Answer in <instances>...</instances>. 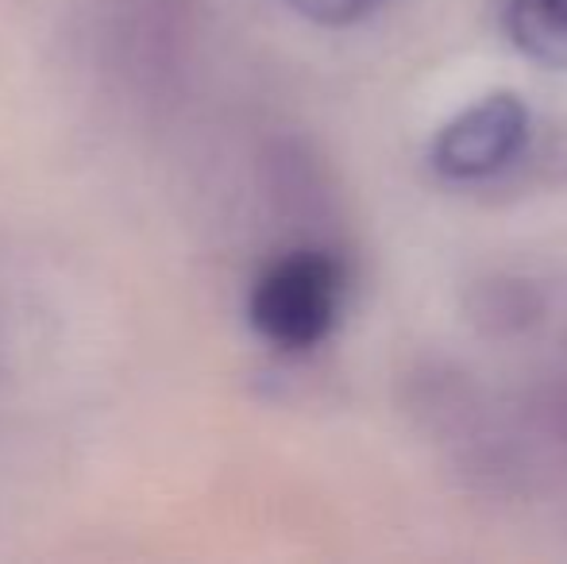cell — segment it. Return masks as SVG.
<instances>
[{
    "mask_svg": "<svg viewBox=\"0 0 567 564\" xmlns=\"http://www.w3.org/2000/svg\"><path fill=\"white\" fill-rule=\"evenodd\" d=\"M340 271L317 252L286 256L255 283L251 321L278 348H313L337 321Z\"/></svg>",
    "mask_w": 567,
    "mask_h": 564,
    "instance_id": "1",
    "label": "cell"
},
{
    "mask_svg": "<svg viewBox=\"0 0 567 564\" xmlns=\"http://www.w3.org/2000/svg\"><path fill=\"white\" fill-rule=\"evenodd\" d=\"M529 136V116L517 98H491L460 113L441 132L433 147V163L452 178L494 174L522 151Z\"/></svg>",
    "mask_w": 567,
    "mask_h": 564,
    "instance_id": "2",
    "label": "cell"
},
{
    "mask_svg": "<svg viewBox=\"0 0 567 564\" xmlns=\"http://www.w3.org/2000/svg\"><path fill=\"white\" fill-rule=\"evenodd\" d=\"M506 28L529 59L567 66V0H509Z\"/></svg>",
    "mask_w": 567,
    "mask_h": 564,
    "instance_id": "3",
    "label": "cell"
},
{
    "mask_svg": "<svg viewBox=\"0 0 567 564\" xmlns=\"http://www.w3.org/2000/svg\"><path fill=\"white\" fill-rule=\"evenodd\" d=\"M290 4L317 23H351L371 12L379 0H290Z\"/></svg>",
    "mask_w": 567,
    "mask_h": 564,
    "instance_id": "4",
    "label": "cell"
}]
</instances>
